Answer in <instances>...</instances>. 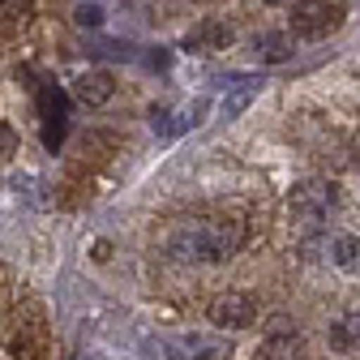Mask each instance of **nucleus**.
<instances>
[{
    "mask_svg": "<svg viewBox=\"0 0 360 360\" xmlns=\"http://www.w3.org/2000/svg\"><path fill=\"white\" fill-rule=\"evenodd\" d=\"M339 26H343V5H335V0H296L292 5V34L296 39L318 43Z\"/></svg>",
    "mask_w": 360,
    "mask_h": 360,
    "instance_id": "obj_2",
    "label": "nucleus"
},
{
    "mask_svg": "<svg viewBox=\"0 0 360 360\" xmlns=\"http://www.w3.org/2000/svg\"><path fill=\"white\" fill-rule=\"evenodd\" d=\"M150 69H167V52H150Z\"/></svg>",
    "mask_w": 360,
    "mask_h": 360,
    "instance_id": "obj_15",
    "label": "nucleus"
},
{
    "mask_svg": "<svg viewBox=\"0 0 360 360\" xmlns=\"http://www.w3.org/2000/svg\"><path fill=\"white\" fill-rule=\"evenodd\" d=\"M206 313H210V322H214L219 330H240V326H249V322L257 318V304H253L249 292H223V296L210 300Z\"/></svg>",
    "mask_w": 360,
    "mask_h": 360,
    "instance_id": "obj_4",
    "label": "nucleus"
},
{
    "mask_svg": "<svg viewBox=\"0 0 360 360\" xmlns=\"http://www.w3.org/2000/svg\"><path fill=\"white\" fill-rule=\"evenodd\" d=\"M77 22L95 30V26H103V9H95V5H82V9H77Z\"/></svg>",
    "mask_w": 360,
    "mask_h": 360,
    "instance_id": "obj_13",
    "label": "nucleus"
},
{
    "mask_svg": "<svg viewBox=\"0 0 360 360\" xmlns=\"http://www.w3.org/2000/svg\"><path fill=\"white\" fill-rule=\"evenodd\" d=\"M228 39H232V30H223V26H214V22H210V26H206L202 34H193L189 43H228Z\"/></svg>",
    "mask_w": 360,
    "mask_h": 360,
    "instance_id": "obj_12",
    "label": "nucleus"
},
{
    "mask_svg": "<svg viewBox=\"0 0 360 360\" xmlns=\"http://www.w3.org/2000/svg\"><path fill=\"white\" fill-rule=\"evenodd\" d=\"M9 150H13V129H9V124H0V159H5Z\"/></svg>",
    "mask_w": 360,
    "mask_h": 360,
    "instance_id": "obj_14",
    "label": "nucleus"
},
{
    "mask_svg": "<svg viewBox=\"0 0 360 360\" xmlns=\"http://www.w3.org/2000/svg\"><path fill=\"white\" fill-rule=\"evenodd\" d=\"M82 360H90V356H82Z\"/></svg>",
    "mask_w": 360,
    "mask_h": 360,
    "instance_id": "obj_17",
    "label": "nucleus"
},
{
    "mask_svg": "<svg viewBox=\"0 0 360 360\" xmlns=\"http://www.w3.org/2000/svg\"><path fill=\"white\" fill-rule=\"evenodd\" d=\"M356 343H360V318L352 313V318H343V322H335V326H330V347L352 352Z\"/></svg>",
    "mask_w": 360,
    "mask_h": 360,
    "instance_id": "obj_9",
    "label": "nucleus"
},
{
    "mask_svg": "<svg viewBox=\"0 0 360 360\" xmlns=\"http://www.w3.org/2000/svg\"><path fill=\"white\" fill-rule=\"evenodd\" d=\"M270 5H283V0H270Z\"/></svg>",
    "mask_w": 360,
    "mask_h": 360,
    "instance_id": "obj_16",
    "label": "nucleus"
},
{
    "mask_svg": "<svg viewBox=\"0 0 360 360\" xmlns=\"http://www.w3.org/2000/svg\"><path fill=\"white\" fill-rule=\"evenodd\" d=\"M253 52H257L266 65H283V60H292V39H288V34H257Z\"/></svg>",
    "mask_w": 360,
    "mask_h": 360,
    "instance_id": "obj_8",
    "label": "nucleus"
},
{
    "mask_svg": "<svg viewBox=\"0 0 360 360\" xmlns=\"http://www.w3.org/2000/svg\"><path fill=\"white\" fill-rule=\"evenodd\" d=\"M245 245V228L240 223H223V219H193V223H180V228L167 236V253L176 262H223L232 257Z\"/></svg>",
    "mask_w": 360,
    "mask_h": 360,
    "instance_id": "obj_1",
    "label": "nucleus"
},
{
    "mask_svg": "<svg viewBox=\"0 0 360 360\" xmlns=\"http://www.w3.org/2000/svg\"><path fill=\"white\" fill-rule=\"evenodd\" d=\"M167 360H214V347L206 343H167Z\"/></svg>",
    "mask_w": 360,
    "mask_h": 360,
    "instance_id": "obj_11",
    "label": "nucleus"
},
{
    "mask_svg": "<svg viewBox=\"0 0 360 360\" xmlns=\"http://www.w3.org/2000/svg\"><path fill=\"white\" fill-rule=\"evenodd\" d=\"M330 262L343 275H360V236H335L330 240Z\"/></svg>",
    "mask_w": 360,
    "mask_h": 360,
    "instance_id": "obj_7",
    "label": "nucleus"
},
{
    "mask_svg": "<svg viewBox=\"0 0 360 360\" xmlns=\"http://www.w3.org/2000/svg\"><path fill=\"white\" fill-rule=\"evenodd\" d=\"M112 90H116L112 73H86V77H77L73 95H77V103H86V108H99V103L112 99Z\"/></svg>",
    "mask_w": 360,
    "mask_h": 360,
    "instance_id": "obj_6",
    "label": "nucleus"
},
{
    "mask_svg": "<svg viewBox=\"0 0 360 360\" xmlns=\"http://www.w3.org/2000/svg\"><path fill=\"white\" fill-rule=\"evenodd\" d=\"M253 360H309V352H304V339L296 330H275L253 352Z\"/></svg>",
    "mask_w": 360,
    "mask_h": 360,
    "instance_id": "obj_5",
    "label": "nucleus"
},
{
    "mask_svg": "<svg viewBox=\"0 0 360 360\" xmlns=\"http://www.w3.org/2000/svg\"><path fill=\"white\" fill-rule=\"evenodd\" d=\"M30 13H34V0H0V22L5 26H22L30 22Z\"/></svg>",
    "mask_w": 360,
    "mask_h": 360,
    "instance_id": "obj_10",
    "label": "nucleus"
},
{
    "mask_svg": "<svg viewBox=\"0 0 360 360\" xmlns=\"http://www.w3.org/2000/svg\"><path fill=\"white\" fill-rule=\"evenodd\" d=\"M292 210L300 223H309V228H318V223L335 210V189L326 185V180H304V185L292 193Z\"/></svg>",
    "mask_w": 360,
    "mask_h": 360,
    "instance_id": "obj_3",
    "label": "nucleus"
}]
</instances>
